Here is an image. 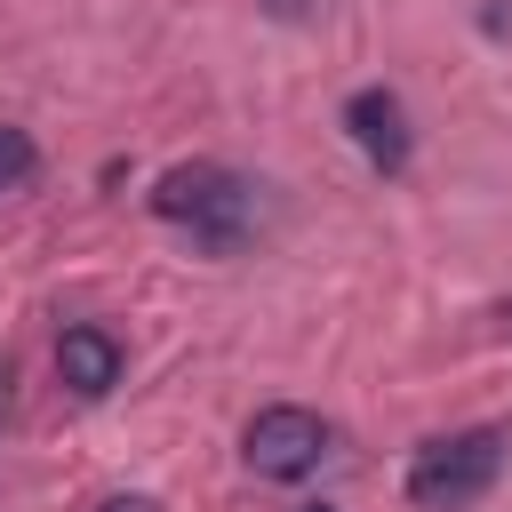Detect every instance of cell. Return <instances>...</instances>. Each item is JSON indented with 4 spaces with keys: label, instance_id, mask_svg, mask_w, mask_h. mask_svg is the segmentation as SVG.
<instances>
[{
    "label": "cell",
    "instance_id": "cell-1",
    "mask_svg": "<svg viewBox=\"0 0 512 512\" xmlns=\"http://www.w3.org/2000/svg\"><path fill=\"white\" fill-rule=\"evenodd\" d=\"M152 216L160 224H184L216 256H240L248 232H256V184L232 176L224 160H184V168H168L152 184Z\"/></svg>",
    "mask_w": 512,
    "mask_h": 512
},
{
    "label": "cell",
    "instance_id": "cell-2",
    "mask_svg": "<svg viewBox=\"0 0 512 512\" xmlns=\"http://www.w3.org/2000/svg\"><path fill=\"white\" fill-rule=\"evenodd\" d=\"M496 472H504V432L496 424L424 440L416 464H408V504L416 512H464V504H480L496 488Z\"/></svg>",
    "mask_w": 512,
    "mask_h": 512
},
{
    "label": "cell",
    "instance_id": "cell-3",
    "mask_svg": "<svg viewBox=\"0 0 512 512\" xmlns=\"http://www.w3.org/2000/svg\"><path fill=\"white\" fill-rule=\"evenodd\" d=\"M240 456H248L256 480H304V472H320V456H328V424H320L312 408H296V400L256 408L248 432H240Z\"/></svg>",
    "mask_w": 512,
    "mask_h": 512
},
{
    "label": "cell",
    "instance_id": "cell-4",
    "mask_svg": "<svg viewBox=\"0 0 512 512\" xmlns=\"http://www.w3.org/2000/svg\"><path fill=\"white\" fill-rule=\"evenodd\" d=\"M344 136L368 152V168H376V176H400V168H408V152H416L408 104H400L392 88H352V96H344Z\"/></svg>",
    "mask_w": 512,
    "mask_h": 512
},
{
    "label": "cell",
    "instance_id": "cell-5",
    "mask_svg": "<svg viewBox=\"0 0 512 512\" xmlns=\"http://www.w3.org/2000/svg\"><path fill=\"white\" fill-rule=\"evenodd\" d=\"M120 368H128V352H120V336L112 328H64L56 336V376H64V392L72 400H104L112 384H120Z\"/></svg>",
    "mask_w": 512,
    "mask_h": 512
},
{
    "label": "cell",
    "instance_id": "cell-6",
    "mask_svg": "<svg viewBox=\"0 0 512 512\" xmlns=\"http://www.w3.org/2000/svg\"><path fill=\"white\" fill-rule=\"evenodd\" d=\"M32 168H40V144H32L24 128H0V192L32 184Z\"/></svg>",
    "mask_w": 512,
    "mask_h": 512
},
{
    "label": "cell",
    "instance_id": "cell-7",
    "mask_svg": "<svg viewBox=\"0 0 512 512\" xmlns=\"http://www.w3.org/2000/svg\"><path fill=\"white\" fill-rule=\"evenodd\" d=\"M8 408H16V360L0 352V424H8Z\"/></svg>",
    "mask_w": 512,
    "mask_h": 512
},
{
    "label": "cell",
    "instance_id": "cell-8",
    "mask_svg": "<svg viewBox=\"0 0 512 512\" xmlns=\"http://www.w3.org/2000/svg\"><path fill=\"white\" fill-rule=\"evenodd\" d=\"M96 512H160V504H152V496H104Z\"/></svg>",
    "mask_w": 512,
    "mask_h": 512
},
{
    "label": "cell",
    "instance_id": "cell-9",
    "mask_svg": "<svg viewBox=\"0 0 512 512\" xmlns=\"http://www.w3.org/2000/svg\"><path fill=\"white\" fill-rule=\"evenodd\" d=\"M304 512H336V504H304Z\"/></svg>",
    "mask_w": 512,
    "mask_h": 512
}]
</instances>
